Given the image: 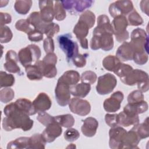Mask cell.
<instances>
[{"label": "cell", "instance_id": "cell-28", "mask_svg": "<svg viewBox=\"0 0 149 149\" xmlns=\"http://www.w3.org/2000/svg\"><path fill=\"white\" fill-rule=\"evenodd\" d=\"M27 77L30 80H40L43 77L42 71L37 62L34 65H30L25 67Z\"/></svg>", "mask_w": 149, "mask_h": 149}, {"label": "cell", "instance_id": "cell-58", "mask_svg": "<svg viewBox=\"0 0 149 149\" xmlns=\"http://www.w3.org/2000/svg\"><path fill=\"white\" fill-rule=\"evenodd\" d=\"M148 3L149 1H141L140 3V8L143 12L145 13L147 16H148Z\"/></svg>", "mask_w": 149, "mask_h": 149}, {"label": "cell", "instance_id": "cell-2", "mask_svg": "<svg viewBox=\"0 0 149 149\" xmlns=\"http://www.w3.org/2000/svg\"><path fill=\"white\" fill-rule=\"evenodd\" d=\"M122 83L128 86L137 84L139 90L146 92L149 88V79L148 74L140 69H133L124 78L120 79Z\"/></svg>", "mask_w": 149, "mask_h": 149}, {"label": "cell", "instance_id": "cell-48", "mask_svg": "<svg viewBox=\"0 0 149 149\" xmlns=\"http://www.w3.org/2000/svg\"><path fill=\"white\" fill-rule=\"evenodd\" d=\"M143 101H144V95L142 92L139 90L133 91L127 97V101L129 104L140 102Z\"/></svg>", "mask_w": 149, "mask_h": 149}, {"label": "cell", "instance_id": "cell-42", "mask_svg": "<svg viewBox=\"0 0 149 149\" xmlns=\"http://www.w3.org/2000/svg\"><path fill=\"white\" fill-rule=\"evenodd\" d=\"M15 97L14 91L9 87H4L0 90V100L3 103L11 101Z\"/></svg>", "mask_w": 149, "mask_h": 149}, {"label": "cell", "instance_id": "cell-46", "mask_svg": "<svg viewBox=\"0 0 149 149\" xmlns=\"http://www.w3.org/2000/svg\"><path fill=\"white\" fill-rule=\"evenodd\" d=\"M97 79V74L93 71L87 70L84 72L80 77L81 82L88 83L90 84H94Z\"/></svg>", "mask_w": 149, "mask_h": 149}, {"label": "cell", "instance_id": "cell-53", "mask_svg": "<svg viewBox=\"0 0 149 149\" xmlns=\"http://www.w3.org/2000/svg\"><path fill=\"white\" fill-rule=\"evenodd\" d=\"M86 55L87 54H78L72 60L73 65L77 68L84 67L86 64Z\"/></svg>", "mask_w": 149, "mask_h": 149}, {"label": "cell", "instance_id": "cell-12", "mask_svg": "<svg viewBox=\"0 0 149 149\" xmlns=\"http://www.w3.org/2000/svg\"><path fill=\"white\" fill-rule=\"evenodd\" d=\"M61 3L65 10L72 13H78L84 12L91 7L94 1L90 0H69L62 1Z\"/></svg>", "mask_w": 149, "mask_h": 149}, {"label": "cell", "instance_id": "cell-34", "mask_svg": "<svg viewBox=\"0 0 149 149\" xmlns=\"http://www.w3.org/2000/svg\"><path fill=\"white\" fill-rule=\"evenodd\" d=\"M33 4L31 0H19L16 1L14 5V8L17 13L20 15L27 14Z\"/></svg>", "mask_w": 149, "mask_h": 149}, {"label": "cell", "instance_id": "cell-7", "mask_svg": "<svg viewBox=\"0 0 149 149\" xmlns=\"http://www.w3.org/2000/svg\"><path fill=\"white\" fill-rule=\"evenodd\" d=\"M111 25L113 29V34L115 36L118 42H123L129 38V34L126 30L128 23L125 16L120 15L114 17Z\"/></svg>", "mask_w": 149, "mask_h": 149}, {"label": "cell", "instance_id": "cell-50", "mask_svg": "<svg viewBox=\"0 0 149 149\" xmlns=\"http://www.w3.org/2000/svg\"><path fill=\"white\" fill-rule=\"evenodd\" d=\"M79 137V132L76 129L73 128H68L64 133V138L68 141H74L77 140Z\"/></svg>", "mask_w": 149, "mask_h": 149}, {"label": "cell", "instance_id": "cell-9", "mask_svg": "<svg viewBox=\"0 0 149 149\" xmlns=\"http://www.w3.org/2000/svg\"><path fill=\"white\" fill-rule=\"evenodd\" d=\"M70 86L62 80L60 77L58 79L55 89V98L58 104L62 107L69 104L70 101Z\"/></svg>", "mask_w": 149, "mask_h": 149}, {"label": "cell", "instance_id": "cell-35", "mask_svg": "<svg viewBox=\"0 0 149 149\" xmlns=\"http://www.w3.org/2000/svg\"><path fill=\"white\" fill-rule=\"evenodd\" d=\"M120 62V61L116 56L108 55L103 59L102 65L107 70L113 72Z\"/></svg>", "mask_w": 149, "mask_h": 149}, {"label": "cell", "instance_id": "cell-52", "mask_svg": "<svg viewBox=\"0 0 149 149\" xmlns=\"http://www.w3.org/2000/svg\"><path fill=\"white\" fill-rule=\"evenodd\" d=\"M105 123L111 127L119 126V116L117 113L110 114L107 113L105 116Z\"/></svg>", "mask_w": 149, "mask_h": 149}, {"label": "cell", "instance_id": "cell-6", "mask_svg": "<svg viewBox=\"0 0 149 149\" xmlns=\"http://www.w3.org/2000/svg\"><path fill=\"white\" fill-rule=\"evenodd\" d=\"M113 34L104 33L101 34H93L90 46L91 49L97 50L102 49L104 51H110L113 47Z\"/></svg>", "mask_w": 149, "mask_h": 149}, {"label": "cell", "instance_id": "cell-18", "mask_svg": "<svg viewBox=\"0 0 149 149\" xmlns=\"http://www.w3.org/2000/svg\"><path fill=\"white\" fill-rule=\"evenodd\" d=\"M5 63L3 68L6 70L13 73H20V69L17 65L18 55L13 50H9L5 55Z\"/></svg>", "mask_w": 149, "mask_h": 149}, {"label": "cell", "instance_id": "cell-27", "mask_svg": "<svg viewBox=\"0 0 149 149\" xmlns=\"http://www.w3.org/2000/svg\"><path fill=\"white\" fill-rule=\"evenodd\" d=\"M27 20L34 29L39 30L44 33V29L48 23H45L41 19L40 12H34L31 13L27 17Z\"/></svg>", "mask_w": 149, "mask_h": 149}, {"label": "cell", "instance_id": "cell-15", "mask_svg": "<svg viewBox=\"0 0 149 149\" xmlns=\"http://www.w3.org/2000/svg\"><path fill=\"white\" fill-rule=\"evenodd\" d=\"M124 98L123 94L120 91L114 92L109 98L106 99L103 104V107L108 112H115L120 108V104Z\"/></svg>", "mask_w": 149, "mask_h": 149}, {"label": "cell", "instance_id": "cell-24", "mask_svg": "<svg viewBox=\"0 0 149 149\" xmlns=\"http://www.w3.org/2000/svg\"><path fill=\"white\" fill-rule=\"evenodd\" d=\"M119 125L123 127H129L139 123V115L132 114L125 111L118 113Z\"/></svg>", "mask_w": 149, "mask_h": 149}, {"label": "cell", "instance_id": "cell-5", "mask_svg": "<svg viewBox=\"0 0 149 149\" xmlns=\"http://www.w3.org/2000/svg\"><path fill=\"white\" fill-rule=\"evenodd\" d=\"M59 48L66 54V60L68 62L79 54V47L76 42L72 39L70 34H62L58 37Z\"/></svg>", "mask_w": 149, "mask_h": 149}, {"label": "cell", "instance_id": "cell-23", "mask_svg": "<svg viewBox=\"0 0 149 149\" xmlns=\"http://www.w3.org/2000/svg\"><path fill=\"white\" fill-rule=\"evenodd\" d=\"M141 139L137 133L132 129L127 132L123 141V148H138L137 145Z\"/></svg>", "mask_w": 149, "mask_h": 149}, {"label": "cell", "instance_id": "cell-29", "mask_svg": "<svg viewBox=\"0 0 149 149\" xmlns=\"http://www.w3.org/2000/svg\"><path fill=\"white\" fill-rule=\"evenodd\" d=\"M15 103L19 110L29 116L36 113L33 102L29 100L26 98H19L17 100Z\"/></svg>", "mask_w": 149, "mask_h": 149}, {"label": "cell", "instance_id": "cell-13", "mask_svg": "<svg viewBox=\"0 0 149 149\" xmlns=\"http://www.w3.org/2000/svg\"><path fill=\"white\" fill-rule=\"evenodd\" d=\"M69 107L72 112L80 116L87 115L91 111V105L89 102L77 97H74L70 100Z\"/></svg>", "mask_w": 149, "mask_h": 149}, {"label": "cell", "instance_id": "cell-21", "mask_svg": "<svg viewBox=\"0 0 149 149\" xmlns=\"http://www.w3.org/2000/svg\"><path fill=\"white\" fill-rule=\"evenodd\" d=\"M110 33L113 34V29L108 17L105 15H101L98 17L97 26L93 30V34Z\"/></svg>", "mask_w": 149, "mask_h": 149}, {"label": "cell", "instance_id": "cell-59", "mask_svg": "<svg viewBox=\"0 0 149 149\" xmlns=\"http://www.w3.org/2000/svg\"><path fill=\"white\" fill-rule=\"evenodd\" d=\"M66 148H76V146H75V145H74V144H70V145L68 146Z\"/></svg>", "mask_w": 149, "mask_h": 149}, {"label": "cell", "instance_id": "cell-39", "mask_svg": "<svg viewBox=\"0 0 149 149\" xmlns=\"http://www.w3.org/2000/svg\"><path fill=\"white\" fill-rule=\"evenodd\" d=\"M133 70V69L130 65L120 62L113 71V73L116 74L120 79H122L129 74Z\"/></svg>", "mask_w": 149, "mask_h": 149}, {"label": "cell", "instance_id": "cell-22", "mask_svg": "<svg viewBox=\"0 0 149 149\" xmlns=\"http://www.w3.org/2000/svg\"><path fill=\"white\" fill-rule=\"evenodd\" d=\"M98 127V122L97 119L93 117H88L83 120L81 130L85 136L91 137L95 134Z\"/></svg>", "mask_w": 149, "mask_h": 149}, {"label": "cell", "instance_id": "cell-54", "mask_svg": "<svg viewBox=\"0 0 149 149\" xmlns=\"http://www.w3.org/2000/svg\"><path fill=\"white\" fill-rule=\"evenodd\" d=\"M27 37L31 41L39 42L43 39V33L34 29L31 31L27 34Z\"/></svg>", "mask_w": 149, "mask_h": 149}, {"label": "cell", "instance_id": "cell-20", "mask_svg": "<svg viewBox=\"0 0 149 149\" xmlns=\"http://www.w3.org/2000/svg\"><path fill=\"white\" fill-rule=\"evenodd\" d=\"M134 49L130 42L125 41L117 49L116 56L122 61H127L133 59Z\"/></svg>", "mask_w": 149, "mask_h": 149}, {"label": "cell", "instance_id": "cell-57", "mask_svg": "<svg viewBox=\"0 0 149 149\" xmlns=\"http://www.w3.org/2000/svg\"><path fill=\"white\" fill-rule=\"evenodd\" d=\"M1 16V26H5L6 24H9L12 21V17L8 13L0 12Z\"/></svg>", "mask_w": 149, "mask_h": 149}, {"label": "cell", "instance_id": "cell-25", "mask_svg": "<svg viewBox=\"0 0 149 149\" xmlns=\"http://www.w3.org/2000/svg\"><path fill=\"white\" fill-rule=\"evenodd\" d=\"M91 90L90 84L81 82L72 86L70 87V94L74 97L84 98L88 95Z\"/></svg>", "mask_w": 149, "mask_h": 149}, {"label": "cell", "instance_id": "cell-56", "mask_svg": "<svg viewBox=\"0 0 149 149\" xmlns=\"http://www.w3.org/2000/svg\"><path fill=\"white\" fill-rule=\"evenodd\" d=\"M42 61L47 63H50L56 65L57 62V56L56 54L54 52L48 53L47 54V55L43 58Z\"/></svg>", "mask_w": 149, "mask_h": 149}, {"label": "cell", "instance_id": "cell-8", "mask_svg": "<svg viewBox=\"0 0 149 149\" xmlns=\"http://www.w3.org/2000/svg\"><path fill=\"white\" fill-rule=\"evenodd\" d=\"M117 84L115 76L111 73H105L98 78L96 91L100 95H106L111 93Z\"/></svg>", "mask_w": 149, "mask_h": 149}, {"label": "cell", "instance_id": "cell-16", "mask_svg": "<svg viewBox=\"0 0 149 149\" xmlns=\"http://www.w3.org/2000/svg\"><path fill=\"white\" fill-rule=\"evenodd\" d=\"M40 14L41 19L47 23H52L55 17L54 1L49 0L39 1Z\"/></svg>", "mask_w": 149, "mask_h": 149}, {"label": "cell", "instance_id": "cell-1", "mask_svg": "<svg viewBox=\"0 0 149 149\" xmlns=\"http://www.w3.org/2000/svg\"><path fill=\"white\" fill-rule=\"evenodd\" d=\"M3 112L6 117L2 120V127L6 131H11L15 129H21L23 131L30 130L34 122L29 115L18 109L15 102L5 106Z\"/></svg>", "mask_w": 149, "mask_h": 149}, {"label": "cell", "instance_id": "cell-32", "mask_svg": "<svg viewBox=\"0 0 149 149\" xmlns=\"http://www.w3.org/2000/svg\"><path fill=\"white\" fill-rule=\"evenodd\" d=\"M46 141L42 137L41 134H34L29 137V148L44 149Z\"/></svg>", "mask_w": 149, "mask_h": 149}, {"label": "cell", "instance_id": "cell-47", "mask_svg": "<svg viewBox=\"0 0 149 149\" xmlns=\"http://www.w3.org/2000/svg\"><path fill=\"white\" fill-rule=\"evenodd\" d=\"M60 30L59 26L55 23H48L44 30V33L47 36V37L52 38L53 36L58 33Z\"/></svg>", "mask_w": 149, "mask_h": 149}, {"label": "cell", "instance_id": "cell-31", "mask_svg": "<svg viewBox=\"0 0 149 149\" xmlns=\"http://www.w3.org/2000/svg\"><path fill=\"white\" fill-rule=\"evenodd\" d=\"M60 78L70 86L77 84L80 80V76L79 72L73 70L66 71Z\"/></svg>", "mask_w": 149, "mask_h": 149}, {"label": "cell", "instance_id": "cell-38", "mask_svg": "<svg viewBox=\"0 0 149 149\" xmlns=\"http://www.w3.org/2000/svg\"><path fill=\"white\" fill-rule=\"evenodd\" d=\"M15 81V77L12 74H8L5 72H0V87H9L12 86Z\"/></svg>", "mask_w": 149, "mask_h": 149}, {"label": "cell", "instance_id": "cell-51", "mask_svg": "<svg viewBox=\"0 0 149 149\" xmlns=\"http://www.w3.org/2000/svg\"><path fill=\"white\" fill-rule=\"evenodd\" d=\"M148 54L146 52H134L133 55V60L134 62L140 65H143L146 64L148 59Z\"/></svg>", "mask_w": 149, "mask_h": 149}, {"label": "cell", "instance_id": "cell-36", "mask_svg": "<svg viewBox=\"0 0 149 149\" xmlns=\"http://www.w3.org/2000/svg\"><path fill=\"white\" fill-rule=\"evenodd\" d=\"M54 119L56 122L59 124L61 126L70 128L72 127L74 124V119L73 116L70 114L61 115L54 116Z\"/></svg>", "mask_w": 149, "mask_h": 149}, {"label": "cell", "instance_id": "cell-4", "mask_svg": "<svg viewBox=\"0 0 149 149\" xmlns=\"http://www.w3.org/2000/svg\"><path fill=\"white\" fill-rule=\"evenodd\" d=\"M130 43L134 52H146L148 54V38L146 32L142 29L137 28L131 33Z\"/></svg>", "mask_w": 149, "mask_h": 149}, {"label": "cell", "instance_id": "cell-37", "mask_svg": "<svg viewBox=\"0 0 149 149\" xmlns=\"http://www.w3.org/2000/svg\"><path fill=\"white\" fill-rule=\"evenodd\" d=\"M29 137H20L10 141L7 146L8 149L29 148Z\"/></svg>", "mask_w": 149, "mask_h": 149}, {"label": "cell", "instance_id": "cell-14", "mask_svg": "<svg viewBox=\"0 0 149 149\" xmlns=\"http://www.w3.org/2000/svg\"><path fill=\"white\" fill-rule=\"evenodd\" d=\"M89 26L84 22L79 19L77 23L73 28V32L80 42L81 47L84 49H88V40L86 38L90 29Z\"/></svg>", "mask_w": 149, "mask_h": 149}, {"label": "cell", "instance_id": "cell-19", "mask_svg": "<svg viewBox=\"0 0 149 149\" xmlns=\"http://www.w3.org/2000/svg\"><path fill=\"white\" fill-rule=\"evenodd\" d=\"M32 102L36 113L48 110L52 105L50 98L45 93H40Z\"/></svg>", "mask_w": 149, "mask_h": 149}, {"label": "cell", "instance_id": "cell-44", "mask_svg": "<svg viewBox=\"0 0 149 149\" xmlns=\"http://www.w3.org/2000/svg\"><path fill=\"white\" fill-rule=\"evenodd\" d=\"M13 37L11 30L6 26H1L0 29V41L2 44L9 42Z\"/></svg>", "mask_w": 149, "mask_h": 149}, {"label": "cell", "instance_id": "cell-49", "mask_svg": "<svg viewBox=\"0 0 149 149\" xmlns=\"http://www.w3.org/2000/svg\"><path fill=\"white\" fill-rule=\"evenodd\" d=\"M38 116L37 119L44 126H47L49 124L54 122L55 121L54 116H52L45 112H41L38 113Z\"/></svg>", "mask_w": 149, "mask_h": 149}, {"label": "cell", "instance_id": "cell-41", "mask_svg": "<svg viewBox=\"0 0 149 149\" xmlns=\"http://www.w3.org/2000/svg\"><path fill=\"white\" fill-rule=\"evenodd\" d=\"M55 18L58 21H62L64 20L66 16V10L64 9L61 1H55L54 5Z\"/></svg>", "mask_w": 149, "mask_h": 149}, {"label": "cell", "instance_id": "cell-3", "mask_svg": "<svg viewBox=\"0 0 149 149\" xmlns=\"http://www.w3.org/2000/svg\"><path fill=\"white\" fill-rule=\"evenodd\" d=\"M20 63L26 67L31 65L33 62L39 61L41 55V49L38 46L35 44H30L26 47L21 49L17 54Z\"/></svg>", "mask_w": 149, "mask_h": 149}, {"label": "cell", "instance_id": "cell-43", "mask_svg": "<svg viewBox=\"0 0 149 149\" xmlns=\"http://www.w3.org/2000/svg\"><path fill=\"white\" fill-rule=\"evenodd\" d=\"M79 19L86 23L91 29L94 25L95 22V16L91 10H86L84 11L82 14H81Z\"/></svg>", "mask_w": 149, "mask_h": 149}, {"label": "cell", "instance_id": "cell-40", "mask_svg": "<svg viewBox=\"0 0 149 149\" xmlns=\"http://www.w3.org/2000/svg\"><path fill=\"white\" fill-rule=\"evenodd\" d=\"M127 20L128 25L133 26H138L141 25L143 23L142 17L135 9H133L127 15Z\"/></svg>", "mask_w": 149, "mask_h": 149}, {"label": "cell", "instance_id": "cell-17", "mask_svg": "<svg viewBox=\"0 0 149 149\" xmlns=\"http://www.w3.org/2000/svg\"><path fill=\"white\" fill-rule=\"evenodd\" d=\"M62 133L61 126L55 120L46 126L41 135L46 143L53 142Z\"/></svg>", "mask_w": 149, "mask_h": 149}, {"label": "cell", "instance_id": "cell-55", "mask_svg": "<svg viewBox=\"0 0 149 149\" xmlns=\"http://www.w3.org/2000/svg\"><path fill=\"white\" fill-rule=\"evenodd\" d=\"M44 49L46 54L54 52V42L52 38L47 37L44 40L43 42Z\"/></svg>", "mask_w": 149, "mask_h": 149}, {"label": "cell", "instance_id": "cell-33", "mask_svg": "<svg viewBox=\"0 0 149 149\" xmlns=\"http://www.w3.org/2000/svg\"><path fill=\"white\" fill-rule=\"evenodd\" d=\"M132 129L137 133L141 140L148 137L149 136L148 118H147L143 123H139L136 125H134Z\"/></svg>", "mask_w": 149, "mask_h": 149}, {"label": "cell", "instance_id": "cell-30", "mask_svg": "<svg viewBox=\"0 0 149 149\" xmlns=\"http://www.w3.org/2000/svg\"><path fill=\"white\" fill-rule=\"evenodd\" d=\"M37 62L40 66L44 77L47 78H53L56 76L57 70L55 65L45 63L42 60L38 61Z\"/></svg>", "mask_w": 149, "mask_h": 149}, {"label": "cell", "instance_id": "cell-11", "mask_svg": "<svg viewBox=\"0 0 149 149\" xmlns=\"http://www.w3.org/2000/svg\"><path fill=\"white\" fill-rule=\"evenodd\" d=\"M126 132L120 126L111 127L109 132V147L112 149L123 148V141Z\"/></svg>", "mask_w": 149, "mask_h": 149}, {"label": "cell", "instance_id": "cell-45", "mask_svg": "<svg viewBox=\"0 0 149 149\" xmlns=\"http://www.w3.org/2000/svg\"><path fill=\"white\" fill-rule=\"evenodd\" d=\"M15 28L19 31L26 33L27 34L34 29L33 27L29 23L27 19L17 20L15 24Z\"/></svg>", "mask_w": 149, "mask_h": 149}, {"label": "cell", "instance_id": "cell-10", "mask_svg": "<svg viewBox=\"0 0 149 149\" xmlns=\"http://www.w3.org/2000/svg\"><path fill=\"white\" fill-rule=\"evenodd\" d=\"M133 9L132 2L128 0L116 1L111 3L109 6V12L113 18L120 15H127Z\"/></svg>", "mask_w": 149, "mask_h": 149}, {"label": "cell", "instance_id": "cell-26", "mask_svg": "<svg viewBox=\"0 0 149 149\" xmlns=\"http://www.w3.org/2000/svg\"><path fill=\"white\" fill-rule=\"evenodd\" d=\"M148 105L146 101H143L140 102L129 104L128 103L123 108V111L134 114L139 115L144 113L148 110Z\"/></svg>", "mask_w": 149, "mask_h": 149}]
</instances>
